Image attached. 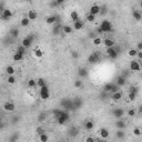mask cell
I'll list each match as a JSON object with an SVG mask.
<instances>
[{"label":"cell","instance_id":"obj_42","mask_svg":"<svg viewBox=\"0 0 142 142\" xmlns=\"http://www.w3.org/2000/svg\"><path fill=\"white\" fill-rule=\"evenodd\" d=\"M73 86H74V88H81L82 86H83V82H82V80L81 79H78V80H74V83H73Z\"/></svg>","mask_w":142,"mask_h":142},{"label":"cell","instance_id":"obj_12","mask_svg":"<svg viewBox=\"0 0 142 142\" xmlns=\"http://www.w3.org/2000/svg\"><path fill=\"white\" fill-rule=\"evenodd\" d=\"M27 17L30 19V21L36 20V19L38 18V12H37V11H36L35 9H30V10L27 12Z\"/></svg>","mask_w":142,"mask_h":142},{"label":"cell","instance_id":"obj_10","mask_svg":"<svg viewBox=\"0 0 142 142\" xmlns=\"http://www.w3.org/2000/svg\"><path fill=\"white\" fill-rule=\"evenodd\" d=\"M105 53H107V55L110 58V59H117V58H118V55H119L118 53H117V51H116L115 47H113V48H109V49H107Z\"/></svg>","mask_w":142,"mask_h":142},{"label":"cell","instance_id":"obj_9","mask_svg":"<svg viewBox=\"0 0 142 142\" xmlns=\"http://www.w3.org/2000/svg\"><path fill=\"white\" fill-rule=\"evenodd\" d=\"M12 17V11L8 8H6L4 11H1V18L2 20H9V19Z\"/></svg>","mask_w":142,"mask_h":142},{"label":"cell","instance_id":"obj_36","mask_svg":"<svg viewBox=\"0 0 142 142\" xmlns=\"http://www.w3.org/2000/svg\"><path fill=\"white\" fill-rule=\"evenodd\" d=\"M92 43H93V46H100V44L102 43L101 38H100V37H94L92 39Z\"/></svg>","mask_w":142,"mask_h":142},{"label":"cell","instance_id":"obj_24","mask_svg":"<svg viewBox=\"0 0 142 142\" xmlns=\"http://www.w3.org/2000/svg\"><path fill=\"white\" fill-rule=\"evenodd\" d=\"M127 54H128V57L129 58H137V55H138V50L137 49H129L128 50V52H127Z\"/></svg>","mask_w":142,"mask_h":142},{"label":"cell","instance_id":"obj_39","mask_svg":"<svg viewBox=\"0 0 142 142\" xmlns=\"http://www.w3.org/2000/svg\"><path fill=\"white\" fill-rule=\"evenodd\" d=\"M86 20L88 22H94L96 21V16L91 15V13H88V15L86 16Z\"/></svg>","mask_w":142,"mask_h":142},{"label":"cell","instance_id":"obj_27","mask_svg":"<svg viewBox=\"0 0 142 142\" xmlns=\"http://www.w3.org/2000/svg\"><path fill=\"white\" fill-rule=\"evenodd\" d=\"M84 128H86V130H87V131H91V130L94 128V123L92 121L88 120V121H86V123H84Z\"/></svg>","mask_w":142,"mask_h":142},{"label":"cell","instance_id":"obj_18","mask_svg":"<svg viewBox=\"0 0 142 142\" xmlns=\"http://www.w3.org/2000/svg\"><path fill=\"white\" fill-rule=\"evenodd\" d=\"M113 116H115L116 118H118V119H121L122 117L124 116V110L118 108V109H116L115 111H113Z\"/></svg>","mask_w":142,"mask_h":142},{"label":"cell","instance_id":"obj_19","mask_svg":"<svg viewBox=\"0 0 142 142\" xmlns=\"http://www.w3.org/2000/svg\"><path fill=\"white\" fill-rule=\"evenodd\" d=\"M122 97H123V94H122L121 91H117V92L112 93V100L113 101H116V102L120 101V100L122 99Z\"/></svg>","mask_w":142,"mask_h":142},{"label":"cell","instance_id":"obj_21","mask_svg":"<svg viewBox=\"0 0 142 142\" xmlns=\"http://www.w3.org/2000/svg\"><path fill=\"white\" fill-rule=\"evenodd\" d=\"M126 121L124 120H118L116 122V127H117V129L118 130H124L126 129Z\"/></svg>","mask_w":142,"mask_h":142},{"label":"cell","instance_id":"obj_28","mask_svg":"<svg viewBox=\"0 0 142 142\" xmlns=\"http://www.w3.org/2000/svg\"><path fill=\"white\" fill-rule=\"evenodd\" d=\"M132 17H133V18H134L137 21H139V20H141V19H142V13H141L139 10H133Z\"/></svg>","mask_w":142,"mask_h":142},{"label":"cell","instance_id":"obj_33","mask_svg":"<svg viewBox=\"0 0 142 142\" xmlns=\"http://www.w3.org/2000/svg\"><path fill=\"white\" fill-rule=\"evenodd\" d=\"M78 74L80 76V78H86V77L88 76L87 69H86V68H80L79 69V72H78Z\"/></svg>","mask_w":142,"mask_h":142},{"label":"cell","instance_id":"obj_7","mask_svg":"<svg viewBox=\"0 0 142 142\" xmlns=\"http://www.w3.org/2000/svg\"><path fill=\"white\" fill-rule=\"evenodd\" d=\"M61 104H62V107L65 108L66 110L73 109V100H70V99H65L63 101H61Z\"/></svg>","mask_w":142,"mask_h":142},{"label":"cell","instance_id":"obj_13","mask_svg":"<svg viewBox=\"0 0 142 142\" xmlns=\"http://www.w3.org/2000/svg\"><path fill=\"white\" fill-rule=\"evenodd\" d=\"M98 60H99V57H98V54H97V52H93V53H91L88 57V62L91 63V65L98 62Z\"/></svg>","mask_w":142,"mask_h":142},{"label":"cell","instance_id":"obj_45","mask_svg":"<svg viewBox=\"0 0 142 142\" xmlns=\"http://www.w3.org/2000/svg\"><path fill=\"white\" fill-rule=\"evenodd\" d=\"M18 139H19V134H17V133H16L15 135H12V137L10 138V142H16Z\"/></svg>","mask_w":142,"mask_h":142},{"label":"cell","instance_id":"obj_11","mask_svg":"<svg viewBox=\"0 0 142 142\" xmlns=\"http://www.w3.org/2000/svg\"><path fill=\"white\" fill-rule=\"evenodd\" d=\"M100 12H101V9H100V7L98 5H92L90 7V9H89V13H91V15H93V16L99 15Z\"/></svg>","mask_w":142,"mask_h":142},{"label":"cell","instance_id":"obj_25","mask_svg":"<svg viewBox=\"0 0 142 142\" xmlns=\"http://www.w3.org/2000/svg\"><path fill=\"white\" fill-rule=\"evenodd\" d=\"M12 60L16 61V62H20V61L23 60V54L16 52V53H13V55H12Z\"/></svg>","mask_w":142,"mask_h":142},{"label":"cell","instance_id":"obj_14","mask_svg":"<svg viewBox=\"0 0 142 142\" xmlns=\"http://www.w3.org/2000/svg\"><path fill=\"white\" fill-rule=\"evenodd\" d=\"M104 46H105V48H107V49L113 48V47L116 46V42H115V40H113V39L107 38V39H104Z\"/></svg>","mask_w":142,"mask_h":142},{"label":"cell","instance_id":"obj_37","mask_svg":"<svg viewBox=\"0 0 142 142\" xmlns=\"http://www.w3.org/2000/svg\"><path fill=\"white\" fill-rule=\"evenodd\" d=\"M39 141H40V142H48L49 141L48 134H47V133H44V134L39 135Z\"/></svg>","mask_w":142,"mask_h":142},{"label":"cell","instance_id":"obj_26","mask_svg":"<svg viewBox=\"0 0 142 142\" xmlns=\"http://www.w3.org/2000/svg\"><path fill=\"white\" fill-rule=\"evenodd\" d=\"M46 86H47V82H46V80H44L43 78H39V79H37V87L39 89L46 87Z\"/></svg>","mask_w":142,"mask_h":142},{"label":"cell","instance_id":"obj_8","mask_svg":"<svg viewBox=\"0 0 142 142\" xmlns=\"http://www.w3.org/2000/svg\"><path fill=\"white\" fill-rule=\"evenodd\" d=\"M98 134H99V137L101 139L107 140V139L109 138V135H110V132H109V130L105 129V128H101V129L98 131Z\"/></svg>","mask_w":142,"mask_h":142},{"label":"cell","instance_id":"obj_4","mask_svg":"<svg viewBox=\"0 0 142 142\" xmlns=\"http://www.w3.org/2000/svg\"><path fill=\"white\" fill-rule=\"evenodd\" d=\"M33 40H35V37H33L32 35H29V36H27L26 38H23L22 39V42H21V44L24 47V48H30L31 47V44H32V42H33Z\"/></svg>","mask_w":142,"mask_h":142},{"label":"cell","instance_id":"obj_52","mask_svg":"<svg viewBox=\"0 0 142 142\" xmlns=\"http://www.w3.org/2000/svg\"><path fill=\"white\" fill-rule=\"evenodd\" d=\"M46 120V116L43 117V115H41V117H39V121H43Z\"/></svg>","mask_w":142,"mask_h":142},{"label":"cell","instance_id":"obj_2","mask_svg":"<svg viewBox=\"0 0 142 142\" xmlns=\"http://www.w3.org/2000/svg\"><path fill=\"white\" fill-rule=\"evenodd\" d=\"M69 120H70V116H69V113L67 112V111H62L60 117L57 119V122H58L59 126H63V124H66Z\"/></svg>","mask_w":142,"mask_h":142},{"label":"cell","instance_id":"obj_48","mask_svg":"<svg viewBox=\"0 0 142 142\" xmlns=\"http://www.w3.org/2000/svg\"><path fill=\"white\" fill-rule=\"evenodd\" d=\"M59 29H60V26H55L54 30L52 31V32H53V35H58V33H59Z\"/></svg>","mask_w":142,"mask_h":142},{"label":"cell","instance_id":"obj_51","mask_svg":"<svg viewBox=\"0 0 142 142\" xmlns=\"http://www.w3.org/2000/svg\"><path fill=\"white\" fill-rule=\"evenodd\" d=\"M137 58L139 60H142V51H138V55H137Z\"/></svg>","mask_w":142,"mask_h":142},{"label":"cell","instance_id":"obj_40","mask_svg":"<svg viewBox=\"0 0 142 142\" xmlns=\"http://www.w3.org/2000/svg\"><path fill=\"white\" fill-rule=\"evenodd\" d=\"M26 50H27V48H24L22 44H20V46L17 48V51L16 52H18V53H21V54L24 55V53H26Z\"/></svg>","mask_w":142,"mask_h":142},{"label":"cell","instance_id":"obj_50","mask_svg":"<svg viewBox=\"0 0 142 142\" xmlns=\"http://www.w3.org/2000/svg\"><path fill=\"white\" fill-rule=\"evenodd\" d=\"M115 49H116V51H117V53H118V54L121 52V48H120V47H119V46H117V44L115 46Z\"/></svg>","mask_w":142,"mask_h":142},{"label":"cell","instance_id":"obj_41","mask_svg":"<svg viewBox=\"0 0 142 142\" xmlns=\"http://www.w3.org/2000/svg\"><path fill=\"white\" fill-rule=\"evenodd\" d=\"M135 99H137V93H134V92H130V93H129V96H128V102H130V101H134Z\"/></svg>","mask_w":142,"mask_h":142},{"label":"cell","instance_id":"obj_47","mask_svg":"<svg viewBox=\"0 0 142 142\" xmlns=\"http://www.w3.org/2000/svg\"><path fill=\"white\" fill-rule=\"evenodd\" d=\"M71 57L74 58V59H78V58H79V53H78L77 51H72L71 52Z\"/></svg>","mask_w":142,"mask_h":142},{"label":"cell","instance_id":"obj_6","mask_svg":"<svg viewBox=\"0 0 142 142\" xmlns=\"http://www.w3.org/2000/svg\"><path fill=\"white\" fill-rule=\"evenodd\" d=\"M4 110L7 112H13L16 110V104L11 101H7L4 103Z\"/></svg>","mask_w":142,"mask_h":142},{"label":"cell","instance_id":"obj_35","mask_svg":"<svg viewBox=\"0 0 142 142\" xmlns=\"http://www.w3.org/2000/svg\"><path fill=\"white\" fill-rule=\"evenodd\" d=\"M116 137L118 139H123L126 137V132H124V130H118V131L116 132Z\"/></svg>","mask_w":142,"mask_h":142},{"label":"cell","instance_id":"obj_29","mask_svg":"<svg viewBox=\"0 0 142 142\" xmlns=\"http://www.w3.org/2000/svg\"><path fill=\"white\" fill-rule=\"evenodd\" d=\"M19 33H20V31H19L18 28H12V29L10 30V36H11L12 38L19 37Z\"/></svg>","mask_w":142,"mask_h":142},{"label":"cell","instance_id":"obj_16","mask_svg":"<svg viewBox=\"0 0 142 142\" xmlns=\"http://www.w3.org/2000/svg\"><path fill=\"white\" fill-rule=\"evenodd\" d=\"M61 30H62V32L65 33V35H71L74 29L71 26H69V24H65V26H62V29Z\"/></svg>","mask_w":142,"mask_h":142},{"label":"cell","instance_id":"obj_32","mask_svg":"<svg viewBox=\"0 0 142 142\" xmlns=\"http://www.w3.org/2000/svg\"><path fill=\"white\" fill-rule=\"evenodd\" d=\"M27 86L29 88H36L37 87V80H35V79H29L27 81Z\"/></svg>","mask_w":142,"mask_h":142},{"label":"cell","instance_id":"obj_49","mask_svg":"<svg viewBox=\"0 0 142 142\" xmlns=\"http://www.w3.org/2000/svg\"><path fill=\"white\" fill-rule=\"evenodd\" d=\"M137 50H138V51H142V41H141V42H138V44H137Z\"/></svg>","mask_w":142,"mask_h":142},{"label":"cell","instance_id":"obj_43","mask_svg":"<svg viewBox=\"0 0 142 142\" xmlns=\"http://www.w3.org/2000/svg\"><path fill=\"white\" fill-rule=\"evenodd\" d=\"M8 83L9 84H13V83L16 82V78H15V76H8Z\"/></svg>","mask_w":142,"mask_h":142},{"label":"cell","instance_id":"obj_34","mask_svg":"<svg viewBox=\"0 0 142 142\" xmlns=\"http://www.w3.org/2000/svg\"><path fill=\"white\" fill-rule=\"evenodd\" d=\"M133 135H135V137H140V135L142 134V129L141 128H139V127H135V128H133Z\"/></svg>","mask_w":142,"mask_h":142},{"label":"cell","instance_id":"obj_54","mask_svg":"<svg viewBox=\"0 0 142 142\" xmlns=\"http://www.w3.org/2000/svg\"><path fill=\"white\" fill-rule=\"evenodd\" d=\"M139 112H142V105L140 107V109H139Z\"/></svg>","mask_w":142,"mask_h":142},{"label":"cell","instance_id":"obj_22","mask_svg":"<svg viewBox=\"0 0 142 142\" xmlns=\"http://www.w3.org/2000/svg\"><path fill=\"white\" fill-rule=\"evenodd\" d=\"M83 27H84V23H83V21H81V20L73 22V26H72V28H73L74 30H81Z\"/></svg>","mask_w":142,"mask_h":142},{"label":"cell","instance_id":"obj_15","mask_svg":"<svg viewBox=\"0 0 142 142\" xmlns=\"http://www.w3.org/2000/svg\"><path fill=\"white\" fill-rule=\"evenodd\" d=\"M32 53H33V55H35L36 58H38V59H41V58L43 57V51L39 48V47H37L36 49H33Z\"/></svg>","mask_w":142,"mask_h":142},{"label":"cell","instance_id":"obj_3","mask_svg":"<svg viewBox=\"0 0 142 142\" xmlns=\"http://www.w3.org/2000/svg\"><path fill=\"white\" fill-rule=\"evenodd\" d=\"M39 94H40V98L42 100H48L50 98V90H49L48 86L41 88L40 90H39Z\"/></svg>","mask_w":142,"mask_h":142},{"label":"cell","instance_id":"obj_46","mask_svg":"<svg viewBox=\"0 0 142 142\" xmlns=\"http://www.w3.org/2000/svg\"><path fill=\"white\" fill-rule=\"evenodd\" d=\"M84 141H86V142H97L96 140H94V138L91 137V135H90V137H87V138H86Z\"/></svg>","mask_w":142,"mask_h":142},{"label":"cell","instance_id":"obj_1","mask_svg":"<svg viewBox=\"0 0 142 142\" xmlns=\"http://www.w3.org/2000/svg\"><path fill=\"white\" fill-rule=\"evenodd\" d=\"M113 30V24L111 23V22L109 20H103L100 23V27H99V30L98 31L100 33H102V32H105V33H108V32H111Z\"/></svg>","mask_w":142,"mask_h":142},{"label":"cell","instance_id":"obj_55","mask_svg":"<svg viewBox=\"0 0 142 142\" xmlns=\"http://www.w3.org/2000/svg\"><path fill=\"white\" fill-rule=\"evenodd\" d=\"M140 7L142 8V1H140Z\"/></svg>","mask_w":142,"mask_h":142},{"label":"cell","instance_id":"obj_53","mask_svg":"<svg viewBox=\"0 0 142 142\" xmlns=\"http://www.w3.org/2000/svg\"><path fill=\"white\" fill-rule=\"evenodd\" d=\"M97 142H105V140H103V139H101V138H100V140H98Z\"/></svg>","mask_w":142,"mask_h":142},{"label":"cell","instance_id":"obj_31","mask_svg":"<svg viewBox=\"0 0 142 142\" xmlns=\"http://www.w3.org/2000/svg\"><path fill=\"white\" fill-rule=\"evenodd\" d=\"M6 72H7L8 76H13V74H15V72H16V70H15V68H13L12 66H8L7 68H6Z\"/></svg>","mask_w":142,"mask_h":142},{"label":"cell","instance_id":"obj_20","mask_svg":"<svg viewBox=\"0 0 142 142\" xmlns=\"http://www.w3.org/2000/svg\"><path fill=\"white\" fill-rule=\"evenodd\" d=\"M30 24V19L28 18V17H22V18L20 19V26L21 27H23V28H26L28 27Z\"/></svg>","mask_w":142,"mask_h":142},{"label":"cell","instance_id":"obj_5","mask_svg":"<svg viewBox=\"0 0 142 142\" xmlns=\"http://www.w3.org/2000/svg\"><path fill=\"white\" fill-rule=\"evenodd\" d=\"M129 67H130V70L133 71V72H139L141 70V65L138 60H132L131 62H130Z\"/></svg>","mask_w":142,"mask_h":142},{"label":"cell","instance_id":"obj_38","mask_svg":"<svg viewBox=\"0 0 142 142\" xmlns=\"http://www.w3.org/2000/svg\"><path fill=\"white\" fill-rule=\"evenodd\" d=\"M36 133H37L38 135H41V134H44L46 133V129H44L43 127H38L37 129H36Z\"/></svg>","mask_w":142,"mask_h":142},{"label":"cell","instance_id":"obj_17","mask_svg":"<svg viewBox=\"0 0 142 142\" xmlns=\"http://www.w3.org/2000/svg\"><path fill=\"white\" fill-rule=\"evenodd\" d=\"M70 19L73 22H77V21L80 20V16H79V13H78V11H76V10L71 11L70 12Z\"/></svg>","mask_w":142,"mask_h":142},{"label":"cell","instance_id":"obj_23","mask_svg":"<svg viewBox=\"0 0 142 142\" xmlns=\"http://www.w3.org/2000/svg\"><path fill=\"white\" fill-rule=\"evenodd\" d=\"M57 22V17L55 16H49L46 18V23L47 24H54Z\"/></svg>","mask_w":142,"mask_h":142},{"label":"cell","instance_id":"obj_44","mask_svg":"<svg viewBox=\"0 0 142 142\" xmlns=\"http://www.w3.org/2000/svg\"><path fill=\"white\" fill-rule=\"evenodd\" d=\"M128 116H129V117H134L135 115H137V111H135V109H132V108H131V109H129V110H128Z\"/></svg>","mask_w":142,"mask_h":142},{"label":"cell","instance_id":"obj_30","mask_svg":"<svg viewBox=\"0 0 142 142\" xmlns=\"http://www.w3.org/2000/svg\"><path fill=\"white\" fill-rule=\"evenodd\" d=\"M116 84L118 86V87H122V86L126 84V79H124V78H122V77H119L118 79L116 80Z\"/></svg>","mask_w":142,"mask_h":142}]
</instances>
